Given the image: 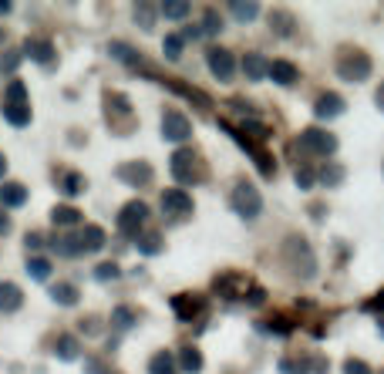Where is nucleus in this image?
Returning <instances> with one entry per match:
<instances>
[{
    "label": "nucleus",
    "instance_id": "obj_1",
    "mask_svg": "<svg viewBox=\"0 0 384 374\" xmlns=\"http://www.w3.org/2000/svg\"><path fill=\"white\" fill-rule=\"evenodd\" d=\"M169 172L172 179L182 186H199L202 179H206V166H202V158L192 152V149H175L169 158Z\"/></svg>",
    "mask_w": 384,
    "mask_h": 374
},
{
    "label": "nucleus",
    "instance_id": "obj_2",
    "mask_svg": "<svg viewBox=\"0 0 384 374\" xmlns=\"http://www.w3.org/2000/svg\"><path fill=\"white\" fill-rule=\"evenodd\" d=\"M283 260L290 263V273L300 277V280H310V277L317 273V256H314V249H310L307 239H300V236H290V239L283 243Z\"/></svg>",
    "mask_w": 384,
    "mask_h": 374
},
{
    "label": "nucleus",
    "instance_id": "obj_3",
    "mask_svg": "<svg viewBox=\"0 0 384 374\" xmlns=\"http://www.w3.org/2000/svg\"><path fill=\"white\" fill-rule=\"evenodd\" d=\"M374 71L371 54H364L361 47H344L337 54V78L344 81H368Z\"/></svg>",
    "mask_w": 384,
    "mask_h": 374
},
{
    "label": "nucleus",
    "instance_id": "obj_4",
    "mask_svg": "<svg viewBox=\"0 0 384 374\" xmlns=\"http://www.w3.org/2000/svg\"><path fill=\"white\" fill-rule=\"evenodd\" d=\"M230 206H233V213H236V216L256 219L263 213L260 189L253 186V182H236V186H233V192H230Z\"/></svg>",
    "mask_w": 384,
    "mask_h": 374
},
{
    "label": "nucleus",
    "instance_id": "obj_5",
    "mask_svg": "<svg viewBox=\"0 0 384 374\" xmlns=\"http://www.w3.org/2000/svg\"><path fill=\"white\" fill-rule=\"evenodd\" d=\"M297 149H304L307 156H323L330 158L337 152V135L334 132H327V128H304L300 132V139L293 142Z\"/></svg>",
    "mask_w": 384,
    "mask_h": 374
},
{
    "label": "nucleus",
    "instance_id": "obj_6",
    "mask_svg": "<svg viewBox=\"0 0 384 374\" xmlns=\"http://www.w3.org/2000/svg\"><path fill=\"white\" fill-rule=\"evenodd\" d=\"M162 139L175 142V145H182V142L192 139V122H189L185 111H179V108L162 111Z\"/></svg>",
    "mask_w": 384,
    "mask_h": 374
},
{
    "label": "nucleus",
    "instance_id": "obj_7",
    "mask_svg": "<svg viewBox=\"0 0 384 374\" xmlns=\"http://www.w3.org/2000/svg\"><path fill=\"white\" fill-rule=\"evenodd\" d=\"M206 64H209V71H213L216 81H223V85H230L236 78V58H233L230 47H206Z\"/></svg>",
    "mask_w": 384,
    "mask_h": 374
},
{
    "label": "nucleus",
    "instance_id": "obj_8",
    "mask_svg": "<svg viewBox=\"0 0 384 374\" xmlns=\"http://www.w3.org/2000/svg\"><path fill=\"white\" fill-rule=\"evenodd\" d=\"M149 216H152L149 206L142 203V199H132V203H125L122 209H118V219H115V223H118V230H122L125 236H139V230L149 223Z\"/></svg>",
    "mask_w": 384,
    "mask_h": 374
},
{
    "label": "nucleus",
    "instance_id": "obj_9",
    "mask_svg": "<svg viewBox=\"0 0 384 374\" xmlns=\"http://www.w3.org/2000/svg\"><path fill=\"white\" fill-rule=\"evenodd\" d=\"M115 175H118V182H125V186H149V182H152V166H149V162H139V158H135V162H122V166H118V169H115Z\"/></svg>",
    "mask_w": 384,
    "mask_h": 374
},
{
    "label": "nucleus",
    "instance_id": "obj_10",
    "mask_svg": "<svg viewBox=\"0 0 384 374\" xmlns=\"http://www.w3.org/2000/svg\"><path fill=\"white\" fill-rule=\"evenodd\" d=\"M159 206H162V213H169V216H185V213L196 209V206H192V196H189L185 189H162Z\"/></svg>",
    "mask_w": 384,
    "mask_h": 374
},
{
    "label": "nucleus",
    "instance_id": "obj_11",
    "mask_svg": "<svg viewBox=\"0 0 384 374\" xmlns=\"http://www.w3.org/2000/svg\"><path fill=\"white\" fill-rule=\"evenodd\" d=\"M246 287H249V280L243 273H219L213 280V290L219 297H246Z\"/></svg>",
    "mask_w": 384,
    "mask_h": 374
},
{
    "label": "nucleus",
    "instance_id": "obj_12",
    "mask_svg": "<svg viewBox=\"0 0 384 374\" xmlns=\"http://www.w3.org/2000/svg\"><path fill=\"white\" fill-rule=\"evenodd\" d=\"M314 115H317L321 122H330V118L344 115V98H340V94H334V92L317 94V101H314Z\"/></svg>",
    "mask_w": 384,
    "mask_h": 374
},
{
    "label": "nucleus",
    "instance_id": "obj_13",
    "mask_svg": "<svg viewBox=\"0 0 384 374\" xmlns=\"http://www.w3.org/2000/svg\"><path fill=\"white\" fill-rule=\"evenodd\" d=\"M20 54L31 58V61H37V64H51L54 61V44H51L47 37H27L24 47H20Z\"/></svg>",
    "mask_w": 384,
    "mask_h": 374
},
{
    "label": "nucleus",
    "instance_id": "obj_14",
    "mask_svg": "<svg viewBox=\"0 0 384 374\" xmlns=\"http://www.w3.org/2000/svg\"><path fill=\"white\" fill-rule=\"evenodd\" d=\"M175 364H179V371H185V374H202L206 358H202V351L196 344H182L179 354H175Z\"/></svg>",
    "mask_w": 384,
    "mask_h": 374
},
{
    "label": "nucleus",
    "instance_id": "obj_15",
    "mask_svg": "<svg viewBox=\"0 0 384 374\" xmlns=\"http://www.w3.org/2000/svg\"><path fill=\"white\" fill-rule=\"evenodd\" d=\"M266 78H273L277 85L290 88V85H297V78H300V68L293 61H287V58H277V61H270V75H266Z\"/></svg>",
    "mask_w": 384,
    "mask_h": 374
},
{
    "label": "nucleus",
    "instance_id": "obj_16",
    "mask_svg": "<svg viewBox=\"0 0 384 374\" xmlns=\"http://www.w3.org/2000/svg\"><path fill=\"white\" fill-rule=\"evenodd\" d=\"M24 304V290L17 283H0V313H17Z\"/></svg>",
    "mask_w": 384,
    "mask_h": 374
},
{
    "label": "nucleus",
    "instance_id": "obj_17",
    "mask_svg": "<svg viewBox=\"0 0 384 374\" xmlns=\"http://www.w3.org/2000/svg\"><path fill=\"white\" fill-rule=\"evenodd\" d=\"M51 351H54V358L58 361H78L81 358V344H78L75 334H58Z\"/></svg>",
    "mask_w": 384,
    "mask_h": 374
},
{
    "label": "nucleus",
    "instance_id": "obj_18",
    "mask_svg": "<svg viewBox=\"0 0 384 374\" xmlns=\"http://www.w3.org/2000/svg\"><path fill=\"white\" fill-rule=\"evenodd\" d=\"M24 203H27V186H20V182H4L0 186V206L4 209H20Z\"/></svg>",
    "mask_w": 384,
    "mask_h": 374
},
{
    "label": "nucleus",
    "instance_id": "obj_19",
    "mask_svg": "<svg viewBox=\"0 0 384 374\" xmlns=\"http://www.w3.org/2000/svg\"><path fill=\"white\" fill-rule=\"evenodd\" d=\"M236 132H240L246 142H253V145H263V142L273 135V128H270V125H263V122H256V118H243V125H240Z\"/></svg>",
    "mask_w": 384,
    "mask_h": 374
},
{
    "label": "nucleus",
    "instance_id": "obj_20",
    "mask_svg": "<svg viewBox=\"0 0 384 374\" xmlns=\"http://www.w3.org/2000/svg\"><path fill=\"white\" fill-rule=\"evenodd\" d=\"M47 247L54 249L58 256H81V253H85V247H81V236H78V233L54 236V239H47Z\"/></svg>",
    "mask_w": 384,
    "mask_h": 374
},
{
    "label": "nucleus",
    "instance_id": "obj_21",
    "mask_svg": "<svg viewBox=\"0 0 384 374\" xmlns=\"http://www.w3.org/2000/svg\"><path fill=\"white\" fill-rule=\"evenodd\" d=\"M105 115L115 122V118H132V101L118 92H108L105 94Z\"/></svg>",
    "mask_w": 384,
    "mask_h": 374
},
{
    "label": "nucleus",
    "instance_id": "obj_22",
    "mask_svg": "<svg viewBox=\"0 0 384 374\" xmlns=\"http://www.w3.org/2000/svg\"><path fill=\"white\" fill-rule=\"evenodd\" d=\"M81 209H75V206H54L51 209V223L58 226V230H71V226H81Z\"/></svg>",
    "mask_w": 384,
    "mask_h": 374
},
{
    "label": "nucleus",
    "instance_id": "obj_23",
    "mask_svg": "<svg viewBox=\"0 0 384 374\" xmlns=\"http://www.w3.org/2000/svg\"><path fill=\"white\" fill-rule=\"evenodd\" d=\"M47 297H51L58 307H78V300H81L75 283H54V287L47 290Z\"/></svg>",
    "mask_w": 384,
    "mask_h": 374
},
{
    "label": "nucleus",
    "instance_id": "obj_24",
    "mask_svg": "<svg viewBox=\"0 0 384 374\" xmlns=\"http://www.w3.org/2000/svg\"><path fill=\"white\" fill-rule=\"evenodd\" d=\"M243 71L249 81H263L266 75H270V61L263 58V54H256V51H249L243 58Z\"/></svg>",
    "mask_w": 384,
    "mask_h": 374
},
{
    "label": "nucleus",
    "instance_id": "obj_25",
    "mask_svg": "<svg viewBox=\"0 0 384 374\" xmlns=\"http://www.w3.org/2000/svg\"><path fill=\"white\" fill-rule=\"evenodd\" d=\"M199 307H202V300H196V297H189V294H175V297H172V311H175L179 320H192V317L199 313Z\"/></svg>",
    "mask_w": 384,
    "mask_h": 374
},
{
    "label": "nucleus",
    "instance_id": "obj_26",
    "mask_svg": "<svg viewBox=\"0 0 384 374\" xmlns=\"http://www.w3.org/2000/svg\"><path fill=\"white\" fill-rule=\"evenodd\" d=\"M58 189H61L68 199H75V196H81V192L88 189V179H85L81 172H61V179H58Z\"/></svg>",
    "mask_w": 384,
    "mask_h": 374
},
{
    "label": "nucleus",
    "instance_id": "obj_27",
    "mask_svg": "<svg viewBox=\"0 0 384 374\" xmlns=\"http://www.w3.org/2000/svg\"><path fill=\"white\" fill-rule=\"evenodd\" d=\"M226 11H230L240 24H253V20L260 17V4H256V0H233Z\"/></svg>",
    "mask_w": 384,
    "mask_h": 374
},
{
    "label": "nucleus",
    "instance_id": "obj_28",
    "mask_svg": "<svg viewBox=\"0 0 384 374\" xmlns=\"http://www.w3.org/2000/svg\"><path fill=\"white\" fill-rule=\"evenodd\" d=\"M149 374H179L175 354L172 351H155L152 358H149Z\"/></svg>",
    "mask_w": 384,
    "mask_h": 374
},
{
    "label": "nucleus",
    "instance_id": "obj_29",
    "mask_svg": "<svg viewBox=\"0 0 384 374\" xmlns=\"http://www.w3.org/2000/svg\"><path fill=\"white\" fill-rule=\"evenodd\" d=\"M0 111H4V122H11L14 128H27L31 125V105H0Z\"/></svg>",
    "mask_w": 384,
    "mask_h": 374
},
{
    "label": "nucleus",
    "instance_id": "obj_30",
    "mask_svg": "<svg viewBox=\"0 0 384 374\" xmlns=\"http://www.w3.org/2000/svg\"><path fill=\"white\" fill-rule=\"evenodd\" d=\"M78 236H81L85 253H98V249L105 247V230H101V226H94V223H88L85 230H78Z\"/></svg>",
    "mask_w": 384,
    "mask_h": 374
},
{
    "label": "nucleus",
    "instance_id": "obj_31",
    "mask_svg": "<svg viewBox=\"0 0 384 374\" xmlns=\"http://www.w3.org/2000/svg\"><path fill=\"white\" fill-rule=\"evenodd\" d=\"M108 54H111V58H118L122 64H128V68H142V54H139V51H132L128 44H122V41L108 44Z\"/></svg>",
    "mask_w": 384,
    "mask_h": 374
},
{
    "label": "nucleus",
    "instance_id": "obj_32",
    "mask_svg": "<svg viewBox=\"0 0 384 374\" xmlns=\"http://www.w3.org/2000/svg\"><path fill=\"white\" fill-rule=\"evenodd\" d=\"M169 88H172L175 94H185V98H192V101H196L202 111H209V94H206V92L192 88V85H182V81H169Z\"/></svg>",
    "mask_w": 384,
    "mask_h": 374
},
{
    "label": "nucleus",
    "instance_id": "obj_33",
    "mask_svg": "<svg viewBox=\"0 0 384 374\" xmlns=\"http://www.w3.org/2000/svg\"><path fill=\"white\" fill-rule=\"evenodd\" d=\"M135 249L142 256H159L162 253V236L159 233H139L135 236Z\"/></svg>",
    "mask_w": 384,
    "mask_h": 374
},
{
    "label": "nucleus",
    "instance_id": "obj_34",
    "mask_svg": "<svg viewBox=\"0 0 384 374\" xmlns=\"http://www.w3.org/2000/svg\"><path fill=\"white\" fill-rule=\"evenodd\" d=\"M344 175H347V172H344V166H337V162H327V166L317 172V182L334 189V186H340V182H344Z\"/></svg>",
    "mask_w": 384,
    "mask_h": 374
},
{
    "label": "nucleus",
    "instance_id": "obj_35",
    "mask_svg": "<svg viewBox=\"0 0 384 374\" xmlns=\"http://www.w3.org/2000/svg\"><path fill=\"white\" fill-rule=\"evenodd\" d=\"M189 4L185 0H166V4H159V14L166 17V20H185L189 17Z\"/></svg>",
    "mask_w": 384,
    "mask_h": 374
},
{
    "label": "nucleus",
    "instance_id": "obj_36",
    "mask_svg": "<svg viewBox=\"0 0 384 374\" xmlns=\"http://www.w3.org/2000/svg\"><path fill=\"white\" fill-rule=\"evenodd\" d=\"M135 320H139V313L132 311V307H115L111 311V328L115 330H128V328H135Z\"/></svg>",
    "mask_w": 384,
    "mask_h": 374
},
{
    "label": "nucleus",
    "instance_id": "obj_37",
    "mask_svg": "<svg viewBox=\"0 0 384 374\" xmlns=\"http://www.w3.org/2000/svg\"><path fill=\"white\" fill-rule=\"evenodd\" d=\"M270 27H273L280 37H290L297 24H293V17L287 14V11H273V14H270Z\"/></svg>",
    "mask_w": 384,
    "mask_h": 374
},
{
    "label": "nucleus",
    "instance_id": "obj_38",
    "mask_svg": "<svg viewBox=\"0 0 384 374\" xmlns=\"http://www.w3.org/2000/svg\"><path fill=\"white\" fill-rule=\"evenodd\" d=\"M182 34H166V41H162V54H166V61H179L182 58Z\"/></svg>",
    "mask_w": 384,
    "mask_h": 374
},
{
    "label": "nucleus",
    "instance_id": "obj_39",
    "mask_svg": "<svg viewBox=\"0 0 384 374\" xmlns=\"http://www.w3.org/2000/svg\"><path fill=\"white\" fill-rule=\"evenodd\" d=\"M4 101H7V105H27V85L14 78L7 85V92H4Z\"/></svg>",
    "mask_w": 384,
    "mask_h": 374
},
{
    "label": "nucleus",
    "instance_id": "obj_40",
    "mask_svg": "<svg viewBox=\"0 0 384 374\" xmlns=\"http://www.w3.org/2000/svg\"><path fill=\"white\" fill-rule=\"evenodd\" d=\"M155 14H159L155 4H135V20L142 24V31H152L155 27Z\"/></svg>",
    "mask_w": 384,
    "mask_h": 374
},
{
    "label": "nucleus",
    "instance_id": "obj_41",
    "mask_svg": "<svg viewBox=\"0 0 384 374\" xmlns=\"http://www.w3.org/2000/svg\"><path fill=\"white\" fill-rule=\"evenodd\" d=\"M24 270H27V277H31V280H47V277H51V263H47L44 256H31Z\"/></svg>",
    "mask_w": 384,
    "mask_h": 374
},
{
    "label": "nucleus",
    "instance_id": "obj_42",
    "mask_svg": "<svg viewBox=\"0 0 384 374\" xmlns=\"http://www.w3.org/2000/svg\"><path fill=\"white\" fill-rule=\"evenodd\" d=\"M293 182H297V189H304V192H307V189L317 186V172L310 169V166H300V169L293 172Z\"/></svg>",
    "mask_w": 384,
    "mask_h": 374
},
{
    "label": "nucleus",
    "instance_id": "obj_43",
    "mask_svg": "<svg viewBox=\"0 0 384 374\" xmlns=\"http://www.w3.org/2000/svg\"><path fill=\"white\" fill-rule=\"evenodd\" d=\"M118 277H122V266L118 263H98L94 266V280L108 283V280H118Z\"/></svg>",
    "mask_w": 384,
    "mask_h": 374
},
{
    "label": "nucleus",
    "instance_id": "obj_44",
    "mask_svg": "<svg viewBox=\"0 0 384 374\" xmlns=\"http://www.w3.org/2000/svg\"><path fill=\"white\" fill-rule=\"evenodd\" d=\"M219 31H223V17L216 14V11H206V17H202V34H206V37H216Z\"/></svg>",
    "mask_w": 384,
    "mask_h": 374
},
{
    "label": "nucleus",
    "instance_id": "obj_45",
    "mask_svg": "<svg viewBox=\"0 0 384 374\" xmlns=\"http://www.w3.org/2000/svg\"><path fill=\"white\" fill-rule=\"evenodd\" d=\"M280 374H307V361H297V358H280Z\"/></svg>",
    "mask_w": 384,
    "mask_h": 374
},
{
    "label": "nucleus",
    "instance_id": "obj_46",
    "mask_svg": "<svg viewBox=\"0 0 384 374\" xmlns=\"http://www.w3.org/2000/svg\"><path fill=\"white\" fill-rule=\"evenodd\" d=\"M20 58H24L20 51H4V54H0V71L14 75V71H17V64H20Z\"/></svg>",
    "mask_w": 384,
    "mask_h": 374
},
{
    "label": "nucleus",
    "instance_id": "obj_47",
    "mask_svg": "<svg viewBox=\"0 0 384 374\" xmlns=\"http://www.w3.org/2000/svg\"><path fill=\"white\" fill-rule=\"evenodd\" d=\"M243 300H246V307H263L266 304V290L263 287H249Z\"/></svg>",
    "mask_w": 384,
    "mask_h": 374
},
{
    "label": "nucleus",
    "instance_id": "obj_48",
    "mask_svg": "<svg viewBox=\"0 0 384 374\" xmlns=\"http://www.w3.org/2000/svg\"><path fill=\"white\" fill-rule=\"evenodd\" d=\"M344 374H374L368 368V361H361V358H347L344 361Z\"/></svg>",
    "mask_w": 384,
    "mask_h": 374
},
{
    "label": "nucleus",
    "instance_id": "obj_49",
    "mask_svg": "<svg viewBox=\"0 0 384 374\" xmlns=\"http://www.w3.org/2000/svg\"><path fill=\"white\" fill-rule=\"evenodd\" d=\"M85 374H118V371H111L105 361H98V358H88L85 361Z\"/></svg>",
    "mask_w": 384,
    "mask_h": 374
},
{
    "label": "nucleus",
    "instance_id": "obj_50",
    "mask_svg": "<svg viewBox=\"0 0 384 374\" xmlns=\"http://www.w3.org/2000/svg\"><path fill=\"white\" fill-rule=\"evenodd\" d=\"M24 249H27V253L44 249V236H41V233H27V236H24Z\"/></svg>",
    "mask_w": 384,
    "mask_h": 374
},
{
    "label": "nucleus",
    "instance_id": "obj_51",
    "mask_svg": "<svg viewBox=\"0 0 384 374\" xmlns=\"http://www.w3.org/2000/svg\"><path fill=\"white\" fill-rule=\"evenodd\" d=\"M263 330H277V334H290L293 324L290 320H266V324H260Z\"/></svg>",
    "mask_w": 384,
    "mask_h": 374
},
{
    "label": "nucleus",
    "instance_id": "obj_52",
    "mask_svg": "<svg viewBox=\"0 0 384 374\" xmlns=\"http://www.w3.org/2000/svg\"><path fill=\"white\" fill-rule=\"evenodd\" d=\"M364 311H368V313H384V290L371 297L368 304H364Z\"/></svg>",
    "mask_w": 384,
    "mask_h": 374
},
{
    "label": "nucleus",
    "instance_id": "obj_53",
    "mask_svg": "<svg viewBox=\"0 0 384 374\" xmlns=\"http://www.w3.org/2000/svg\"><path fill=\"white\" fill-rule=\"evenodd\" d=\"M202 37V27H196V24H185L182 27V41H199Z\"/></svg>",
    "mask_w": 384,
    "mask_h": 374
},
{
    "label": "nucleus",
    "instance_id": "obj_54",
    "mask_svg": "<svg viewBox=\"0 0 384 374\" xmlns=\"http://www.w3.org/2000/svg\"><path fill=\"white\" fill-rule=\"evenodd\" d=\"M230 108H236V111H240V115H246V118H249V115H253V108H249V105H246L243 98H230Z\"/></svg>",
    "mask_w": 384,
    "mask_h": 374
},
{
    "label": "nucleus",
    "instance_id": "obj_55",
    "mask_svg": "<svg viewBox=\"0 0 384 374\" xmlns=\"http://www.w3.org/2000/svg\"><path fill=\"white\" fill-rule=\"evenodd\" d=\"M4 233H11V216L0 209V236H4Z\"/></svg>",
    "mask_w": 384,
    "mask_h": 374
},
{
    "label": "nucleus",
    "instance_id": "obj_56",
    "mask_svg": "<svg viewBox=\"0 0 384 374\" xmlns=\"http://www.w3.org/2000/svg\"><path fill=\"white\" fill-rule=\"evenodd\" d=\"M374 105H378V108L384 111V81L378 85V92H374Z\"/></svg>",
    "mask_w": 384,
    "mask_h": 374
},
{
    "label": "nucleus",
    "instance_id": "obj_57",
    "mask_svg": "<svg viewBox=\"0 0 384 374\" xmlns=\"http://www.w3.org/2000/svg\"><path fill=\"white\" fill-rule=\"evenodd\" d=\"M7 175V158H4V152H0V179Z\"/></svg>",
    "mask_w": 384,
    "mask_h": 374
},
{
    "label": "nucleus",
    "instance_id": "obj_58",
    "mask_svg": "<svg viewBox=\"0 0 384 374\" xmlns=\"http://www.w3.org/2000/svg\"><path fill=\"white\" fill-rule=\"evenodd\" d=\"M0 14H11V4L7 0H0Z\"/></svg>",
    "mask_w": 384,
    "mask_h": 374
},
{
    "label": "nucleus",
    "instance_id": "obj_59",
    "mask_svg": "<svg viewBox=\"0 0 384 374\" xmlns=\"http://www.w3.org/2000/svg\"><path fill=\"white\" fill-rule=\"evenodd\" d=\"M0 44H4V31H0Z\"/></svg>",
    "mask_w": 384,
    "mask_h": 374
},
{
    "label": "nucleus",
    "instance_id": "obj_60",
    "mask_svg": "<svg viewBox=\"0 0 384 374\" xmlns=\"http://www.w3.org/2000/svg\"><path fill=\"white\" fill-rule=\"evenodd\" d=\"M381 334H384V320H381Z\"/></svg>",
    "mask_w": 384,
    "mask_h": 374
}]
</instances>
